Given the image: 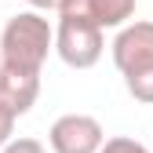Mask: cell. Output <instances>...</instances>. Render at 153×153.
Returning a JSON list of instances; mask_svg holds the SVG:
<instances>
[{"label":"cell","instance_id":"2","mask_svg":"<svg viewBox=\"0 0 153 153\" xmlns=\"http://www.w3.org/2000/svg\"><path fill=\"white\" fill-rule=\"evenodd\" d=\"M55 51V26L36 11H18L0 33V62L15 73L40 76L48 55Z\"/></svg>","mask_w":153,"mask_h":153},{"label":"cell","instance_id":"8","mask_svg":"<svg viewBox=\"0 0 153 153\" xmlns=\"http://www.w3.org/2000/svg\"><path fill=\"white\" fill-rule=\"evenodd\" d=\"M0 153H48V146L40 142V139H29V135H22V139H11Z\"/></svg>","mask_w":153,"mask_h":153},{"label":"cell","instance_id":"11","mask_svg":"<svg viewBox=\"0 0 153 153\" xmlns=\"http://www.w3.org/2000/svg\"><path fill=\"white\" fill-rule=\"evenodd\" d=\"M0 69H4V62H0Z\"/></svg>","mask_w":153,"mask_h":153},{"label":"cell","instance_id":"9","mask_svg":"<svg viewBox=\"0 0 153 153\" xmlns=\"http://www.w3.org/2000/svg\"><path fill=\"white\" fill-rule=\"evenodd\" d=\"M11 131H15V117H11L4 106H0V149L11 142Z\"/></svg>","mask_w":153,"mask_h":153},{"label":"cell","instance_id":"1","mask_svg":"<svg viewBox=\"0 0 153 153\" xmlns=\"http://www.w3.org/2000/svg\"><path fill=\"white\" fill-rule=\"evenodd\" d=\"M113 66L124 76V88L135 102L153 106V22L131 18L113 36Z\"/></svg>","mask_w":153,"mask_h":153},{"label":"cell","instance_id":"10","mask_svg":"<svg viewBox=\"0 0 153 153\" xmlns=\"http://www.w3.org/2000/svg\"><path fill=\"white\" fill-rule=\"evenodd\" d=\"M26 4H29V11H36V15H40V11H59V4H62V0H26Z\"/></svg>","mask_w":153,"mask_h":153},{"label":"cell","instance_id":"5","mask_svg":"<svg viewBox=\"0 0 153 153\" xmlns=\"http://www.w3.org/2000/svg\"><path fill=\"white\" fill-rule=\"evenodd\" d=\"M135 0H62L59 4V18H76L88 22L95 29H120L135 18Z\"/></svg>","mask_w":153,"mask_h":153},{"label":"cell","instance_id":"3","mask_svg":"<svg viewBox=\"0 0 153 153\" xmlns=\"http://www.w3.org/2000/svg\"><path fill=\"white\" fill-rule=\"evenodd\" d=\"M106 51V33L76 18H59L55 26V55L69 69H91Z\"/></svg>","mask_w":153,"mask_h":153},{"label":"cell","instance_id":"4","mask_svg":"<svg viewBox=\"0 0 153 153\" xmlns=\"http://www.w3.org/2000/svg\"><path fill=\"white\" fill-rule=\"evenodd\" d=\"M106 142L102 124L88 113H62L48 128V146L51 153H99Z\"/></svg>","mask_w":153,"mask_h":153},{"label":"cell","instance_id":"6","mask_svg":"<svg viewBox=\"0 0 153 153\" xmlns=\"http://www.w3.org/2000/svg\"><path fill=\"white\" fill-rule=\"evenodd\" d=\"M36 95H40V76L0 69V106H4L15 120L26 117V113L36 106Z\"/></svg>","mask_w":153,"mask_h":153},{"label":"cell","instance_id":"7","mask_svg":"<svg viewBox=\"0 0 153 153\" xmlns=\"http://www.w3.org/2000/svg\"><path fill=\"white\" fill-rule=\"evenodd\" d=\"M99 153H149V146H142L139 139H128V135H113L102 142Z\"/></svg>","mask_w":153,"mask_h":153},{"label":"cell","instance_id":"12","mask_svg":"<svg viewBox=\"0 0 153 153\" xmlns=\"http://www.w3.org/2000/svg\"><path fill=\"white\" fill-rule=\"evenodd\" d=\"M149 153H153V149H149Z\"/></svg>","mask_w":153,"mask_h":153}]
</instances>
